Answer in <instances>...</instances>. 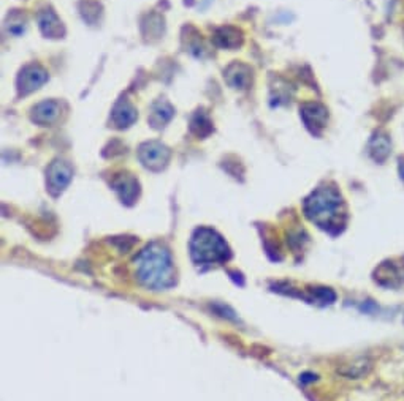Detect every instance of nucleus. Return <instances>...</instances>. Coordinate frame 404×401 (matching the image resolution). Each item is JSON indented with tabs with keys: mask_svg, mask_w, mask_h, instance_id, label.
<instances>
[{
	"mask_svg": "<svg viewBox=\"0 0 404 401\" xmlns=\"http://www.w3.org/2000/svg\"><path fill=\"white\" fill-rule=\"evenodd\" d=\"M136 277L151 289H167L174 285V269L168 249L159 243L146 247L135 259Z\"/></svg>",
	"mask_w": 404,
	"mask_h": 401,
	"instance_id": "f257e3e1",
	"label": "nucleus"
},
{
	"mask_svg": "<svg viewBox=\"0 0 404 401\" xmlns=\"http://www.w3.org/2000/svg\"><path fill=\"white\" fill-rule=\"evenodd\" d=\"M304 214L325 231L338 233L344 226L343 199L335 188H317L304 201Z\"/></svg>",
	"mask_w": 404,
	"mask_h": 401,
	"instance_id": "f03ea898",
	"label": "nucleus"
},
{
	"mask_svg": "<svg viewBox=\"0 0 404 401\" xmlns=\"http://www.w3.org/2000/svg\"><path fill=\"white\" fill-rule=\"evenodd\" d=\"M191 253L197 264H218L230 258V249L225 240L210 228H200L191 240Z\"/></svg>",
	"mask_w": 404,
	"mask_h": 401,
	"instance_id": "7ed1b4c3",
	"label": "nucleus"
},
{
	"mask_svg": "<svg viewBox=\"0 0 404 401\" xmlns=\"http://www.w3.org/2000/svg\"><path fill=\"white\" fill-rule=\"evenodd\" d=\"M140 160L148 169L160 171L167 166L170 160V150L160 142H146L140 147Z\"/></svg>",
	"mask_w": 404,
	"mask_h": 401,
	"instance_id": "20e7f679",
	"label": "nucleus"
},
{
	"mask_svg": "<svg viewBox=\"0 0 404 401\" xmlns=\"http://www.w3.org/2000/svg\"><path fill=\"white\" fill-rule=\"evenodd\" d=\"M71 168L65 161H54L47 171V185L49 193L53 196L61 195L65 188L69 187L71 180Z\"/></svg>",
	"mask_w": 404,
	"mask_h": 401,
	"instance_id": "39448f33",
	"label": "nucleus"
},
{
	"mask_svg": "<svg viewBox=\"0 0 404 401\" xmlns=\"http://www.w3.org/2000/svg\"><path fill=\"white\" fill-rule=\"evenodd\" d=\"M48 81V73L37 65L25 67L18 78V89L21 95H28L30 92L37 90L40 85Z\"/></svg>",
	"mask_w": 404,
	"mask_h": 401,
	"instance_id": "423d86ee",
	"label": "nucleus"
},
{
	"mask_svg": "<svg viewBox=\"0 0 404 401\" xmlns=\"http://www.w3.org/2000/svg\"><path fill=\"white\" fill-rule=\"evenodd\" d=\"M59 113H61V106L57 101H43L34 108L32 121L40 125H49L57 119Z\"/></svg>",
	"mask_w": 404,
	"mask_h": 401,
	"instance_id": "0eeeda50",
	"label": "nucleus"
},
{
	"mask_svg": "<svg viewBox=\"0 0 404 401\" xmlns=\"http://www.w3.org/2000/svg\"><path fill=\"white\" fill-rule=\"evenodd\" d=\"M136 119V113L132 104L126 100H121L119 103L114 106L113 111V122L116 123V127L124 128V127H129V125H132Z\"/></svg>",
	"mask_w": 404,
	"mask_h": 401,
	"instance_id": "6e6552de",
	"label": "nucleus"
},
{
	"mask_svg": "<svg viewBox=\"0 0 404 401\" xmlns=\"http://www.w3.org/2000/svg\"><path fill=\"white\" fill-rule=\"evenodd\" d=\"M40 27L43 30V34L51 38H59L64 35V27L62 23L59 21L57 16L53 11H44L40 16Z\"/></svg>",
	"mask_w": 404,
	"mask_h": 401,
	"instance_id": "1a4fd4ad",
	"label": "nucleus"
},
{
	"mask_svg": "<svg viewBox=\"0 0 404 401\" xmlns=\"http://www.w3.org/2000/svg\"><path fill=\"white\" fill-rule=\"evenodd\" d=\"M173 116V108L168 104L167 101H159L155 103L153 106V113H151V123L154 125L155 128L164 127V125L172 119Z\"/></svg>",
	"mask_w": 404,
	"mask_h": 401,
	"instance_id": "9d476101",
	"label": "nucleus"
},
{
	"mask_svg": "<svg viewBox=\"0 0 404 401\" xmlns=\"http://www.w3.org/2000/svg\"><path fill=\"white\" fill-rule=\"evenodd\" d=\"M369 370H371L369 359L360 357V359H357L354 364L346 365V368H343L341 373L346 374V376L350 379H358V378L364 376V374H368Z\"/></svg>",
	"mask_w": 404,
	"mask_h": 401,
	"instance_id": "9b49d317",
	"label": "nucleus"
},
{
	"mask_svg": "<svg viewBox=\"0 0 404 401\" xmlns=\"http://www.w3.org/2000/svg\"><path fill=\"white\" fill-rule=\"evenodd\" d=\"M116 190L121 193V199L124 202H133V199L138 195V183L130 177H124L119 183H116Z\"/></svg>",
	"mask_w": 404,
	"mask_h": 401,
	"instance_id": "f8f14e48",
	"label": "nucleus"
},
{
	"mask_svg": "<svg viewBox=\"0 0 404 401\" xmlns=\"http://www.w3.org/2000/svg\"><path fill=\"white\" fill-rule=\"evenodd\" d=\"M371 144H376V149H379L374 154V159L377 161H382L384 159H386V156L388 155V149H390V144H388V141L386 140V137H376V140Z\"/></svg>",
	"mask_w": 404,
	"mask_h": 401,
	"instance_id": "ddd939ff",
	"label": "nucleus"
},
{
	"mask_svg": "<svg viewBox=\"0 0 404 401\" xmlns=\"http://www.w3.org/2000/svg\"><path fill=\"white\" fill-rule=\"evenodd\" d=\"M400 174H401L403 182H404V161H401V164H400Z\"/></svg>",
	"mask_w": 404,
	"mask_h": 401,
	"instance_id": "4468645a",
	"label": "nucleus"
},
{
	"mask_svg": "<svg viewBox=\"0 0 404 401\" xmlns=\"http://www.w3.org/2000/svg\"><path fill=\"white\" fill-rule=\"evenodd\" d=\"M386 275H390V272H388V273H381V277H386ZM392 275H395V272H392ZM381 277H379V278H381ZM393 278H395V277H392V286H395Z\"/></svg>",
	"mask_w": 404,
	"mask_h": 401,
	"instance_id": "2eb2a0df",
	"label": "nucleus"
}]
</instances>
